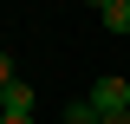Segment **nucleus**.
<instances>
[{
    "label": "nucleus",
    "instance_id": "f257e3e1",
    "mask_svg": "<svg viewBox=\"0 0 130 124\" xmlns=\"http://www.w3.org/2000/svg\"><path fill=\"white\" fill-rule=\"evenodd\" d=\"M91 105L104 111V118H117V111H130V78H117V72H104L91 85Z\"/></svg>",
    "mask_w": 130,
    "mask_h": 124
},
{
    "label": "nucleus",
    "instance_id": "f03ea898",
    "mask_svg": "<svg viewBox=\"0 0 130 124\" xmlns=\"http://www.w3.org/2000/svg\"><path fill=\"white\" fill-rule=\"evenodd\" d=\"M32 105H39V98H32L26 78H13V85L0 92V118H32Z\"/></svg>",
    "mask_w": 130,
    "mask_h": 124
},
{
    "label": "nucleus",
    "instance_id": "7ed1b4c3",
    "mask_svg": "<svg viewBox=\"0 0 130 124\" xmlns=\"http://www.w3.org/2000/svg\"><path fill=\"white\" fill-rule=\"evenodd\" d=\"M98 20H104V33H130V0H111Z\"/></svg>",
    "mask_w": 130,
    "mask_h": 124
},
{
    "label": "nucleus",
    "instance_id": "20e7f679",
    "mask_svg": "<svg viewBox=\"0 0 130 124\" xmlns=\"http://www.w3.org/2000/svg\"><path fill=\"white\" fill-rule=\"evenodd\" d=\"M7 85H13V59L0 52V92H7Z\"/></svg>",
    "mask_w": 130,
    "mask_h": 124
},
{
    "label": "nucleus",
    "instance_id": "39448f33",
    "mask_svg": "<svg viewBox=\"0 0 130 124\" xmlns=\"http://www.w3.org/2000/svg\"><path fill=\"white\" fill-rule=\"evenodd\" d=\"M104 124H130V111H117V118H104Z\"/></svg>",
    "mask_w": 130,
    "mask_h": 124
},
{
    "label": "nucleus",
    "instance_id": "423d86ee",
    "mask_svg": "<svg viewBox=\"0 0 130 124\" xmlns=\"http://www.w3.org/2000/svg\"><path fill=\"white\" fill-rule=\"evenodd\" d=\"M0 124H32V118H0Z\"/></svg>",
    "mask_w": 130,
    "mask_h": 124
},
{
    "label": "nucleus",
    "instance_id": "0eeeda50",
    "mask_svg": "<svg viewBox=\"0 0 130 124\" xmlns=\"http://www.w3.org/2000/svg\"><path fill=\"white\" fill-rule=\"evenodd\" d=\"M91 7H98V13H104V7H111V0H91Z\"/></svg>",
    "mask_w": 130,
    "mask_h": 124
}]
</instances>
